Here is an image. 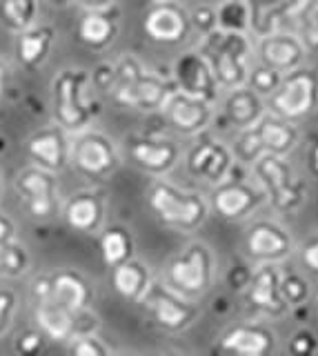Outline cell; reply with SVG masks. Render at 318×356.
Segmentation results:
<instances>
[{
	"label": "cell",
	"instance_id": "6da1fadb",
	"mask_svg": "<svg viewBox=\"0 0 318 356\" xmlns=\"http://www.w3.org/2000/svg\"><path fill=\"white\" fill-rule=\"evenodd\" d=\"M51 109L58 125L78 134L92 127L98 105L92 94V76L83 67H65L51 78Z\"/></svg>",
	"mask_w": 318,
	"mask_h": 356
},
{
	"label": "cell",
	"instance_id": "7a4b0ae2",
	"mask_svg": "<svg viewBox=\"0 0 318 356\" xmlns=\"http://www.w3.org/2000/svg\"><path fill=\"white\" fill-rule=\"evenodd\" d=\"M201 54L210 63L218 87L236 89L247 83L251 42L243 31H225L218 27L212 29L210 33H205Z\"/></svg>",
	"mask_w": 318,
	"mask_h": 356
},
{
	"label": "cell",
	"instance_id": "3957f363",
	"mask_svg": "<svg viewBox=\"0 0 318 356\" xmlns=\"http://www.w3.org/2000/svg\"><path fill=\"white\" fill-rule=\"evenodd\" d=\"M149 207L165 227L178 232H192L201 227L207 218V203L194 192L171 185L167 181H156L149 187Z\"/></svg>",
	"mask_w": 318,
	"mask_h": 356
},
{
	"label": "cell",
	"instance_id": "277c9868",
	"mask_svg": "<svg viewBox=\"0 0 318 356\" xmlns=\"http://www.w3.org/2000/svg\"><path fill=\"white\" fill-rule=\"evenodd\" d=\"M251 165H254L258 183L262 185V192L269 196L276 209L294 211L305 203V185L281 154L265 152Z\"/></svg>",
	"mask_w": 318,
	"mask_h": 356
},
{
	"label": "cell",
	"instance_id": "5b68a950",
	"mask_svg": "<svg viewBox=\"0 0 318 356\" xmlns=\"http://www.w3.org/2000/svg\"><path fill=\"white\" fill-rule=\"evenodd\" d=\"M69 163L78 174L92 178V181H103L118 170L120 154L107 134L87 127L78 134H72Z\"/></svg>",
	"mask_w": 318,
	"mask_h": 356
},
{
	"label": "cell",
	"instance_id": "8992f818",
	"mask_svg": "<svg viewBox=\"0 0 318 356\" xmlns=\"http://www.w3.org/2000/svg\"><path fill=\"white\" fill-rule=\"evenodd\" d=\"M167 287L187 298L203 296L212 287L214 259L205 243H192L167 263Z\"/></svg>",
	"mask_w": 318,
	"mask_h": 356
},
{
	"label": "cell",
	"instance_id": "52a82bcc",
	"mask_svg": "<svg viewBox=\"0 0 318 356\" xmlns=\"http://www.w3.org/2000/svg\"><path fill=\"white\" fill-rule=\"evenodd\" d=\"M271 114L285 120H301L312 114L318 103V78L314 70L296 67L281 78L278 87L271 94Z\"/></svg>",
	"mask_w": 318,
	"mask_h": 356
},
{
	"label": "cell",
	"instance_id": "ba28073f",
	"mask_svg": "<svg viewBox=\"0 0 318 356\" xmlns=\"http://www.w3.org/2000/svg\"><path fill=\"white\" fill-rule=\"evenodd\" d=\"M16 192L25 203L27 211L38 220H49L56 216L60 207L58 198V181L56 174L42 170L38 165H31L20 170L16 176Z\"/></svg>",
	"mask_w": 318,
	"mask_h": 356
},
{
	"label": "cell",
	"instance_id": "9c48e42d",
	"mask_svg": "<svg viewBox=\"0 0 318 356\" xmlns=\"http://www.w3.org/2000/svg\"><path fill=\"white\" fill-rule=\"evenodd\" d=\"M140 300L147 305L153 323L167 332L187 330L194 323L196 314H199L187 296L174 292L171 287L160 285V283H151Z\"/></svg>",
	"mask_w": 318,
	"mask_h": 356
},
{
	"label": "cell",
	"instance_id": "30bf717a",
	"mask_svg": "<svg viewBox=\"0 0 318 356\" xmlns=\"http://www.w3.org/2000/svg\"><path fill=\"white\" fill-rule=\"evenodd\" d=\"M174 78L181 92L214 103L218 96V81L210 63L201 51H185L174 63Z\"/></svg>",
	"mask_w": 318,
	"mask_h": 356
},
{
	"label": "cell",
	"instance_id": "8fae6325",
	"mask_svg": "<svg viewBox=\"0 0 318 356\" xmlns=\"http://www.w3.org/2000/svg\"><path fill=\"white\" fill-rule=\"evenodd\" d=\"M69 131H65L58 122L34 131L27 138V156L31 163L49 172H62L69 165Z\"/></svg>",
	"mask_w": 318,
	"mask_h": 356
},
{
	"label": "cell",
	"instance_id": "7c38bea8",
	"mask_svg": "<svg viewBox=\"0 0 318 356\" xmlns=\"http://www.w3.org/2000/svg\"><path fill=\"white\" fill-rule=\"evenodd\" d=\"M162 114H165L169 125L181 131V134H199L203 131L214 116L212 103H205V100L190 96L181 92V89H174V92L165 98L162 103Z\"/></svg>",
	"mask_w": 318,
	"mask_h": 356
},
{
	"label": "cell",
	"instance_id": "4fadbf2b",
	"mask_svg": "<svg viewBox=\"0 0 318 356\" xmlns=\"http://www.w3.org/2000/svg\"><path fill=\"white\" fill-rule=\"evenodd\" d=\"M127 154L131 163L147 174H167L178 163L181 149L169 138L134 136L127 140Z\"/></svg>",
	"mask_w": 318,
	"mask_h": 356
},
{
	"label": "cell",
	"instance_id": "5bb4252c",
	"mask_svg": "<svg viewBox=\"0 0 318 356\" xmlns=\"http://www.w3.org/2000/svg\"><path fill=\"white\" fill-rule=\"evenodd\" d=\"M234 154L229 152L221 140L203 138L194 145L187 154V172L196 178H203L207 183H221L232 170Z\"/></svg>",
	"mask_w": 318,
	"mask_h": 356
},
{
	"label": "cell",
	"instance_id": "9a60e30c",
	"mask_svg": "<svg viewBox=\"0 0 318 356\" xmlns=\"http://www.w3.org/2000/svg\"><path fill=\"white\" fill-rule=\"evenodd\" d=\"M247 254L260 263H278L292 254V236L274 220H256L247 232Z\"/></svg>",
	"mask_w": 318,
	"mask_h": 356
},
{
	"label": "cell",
	"instance_id": "2e32d148",
	"mask_svg": "<svg viewBox=\"0 0 318 356\" xmlns=\"http://www.w3.org/2000/svg\"><path fill=\"white\" fill-rule=\"evenodd\" d=\"M145 31L156 42H181L190 31V16L174 0H158L145 16Z\"/></svg>",
	"mask_w": 318,
	"mask_h": 356
},
{
	"label": "cell",
	"instance_id": "e0dca14e",
	"mask_svg": "<svg viewBox=\"0 0 318 356\" xmlns=\"http://www.w3.org/2000/svg\"><path fill=\"white\" fill-rule=\"evenodd\" d=\"M49 298L56 300L58 305L69 309L72 314L81 316L87 307L92 305L94 289L90 281L76 270H58L49 274Z\"/></svg>",
	"mask_w": 318,
	"mask_h": 356
},
{
	"label": "cell",
	"instance_id": "ac0fdd59",
	"mask_svg": "<svg viewBox=\"0 0 318 356\" xmlns=\"http://www.w3.org/2000/svg\"><path fill=\"white\" fill-rule=\"evenodd\" d=\"M262 200V192L245 181H221L212 194V207L227 220L251 214Z\"/></svg>",
	"mask_w": 318,
	"mask_h": 356
},
{
	"label": "cell",
	"instance_id": "d6986e66",
	"mask_svg": "<svg viewBox=\"0 0 318 356\" xmlns=\"http://www.w3.org/2000/svg\"><path fill=\"white\" fill-rule=\"evenodd\" d=\"M305 44L299 36H292V33H269V36H262L258 42V58L262 65L271 67L281 74H287L296 67H301L305 60Z\"/></svg>",
	"mask_w": 318,
	"mask_h": 356
},
{
	"label": "cell",
	"instance_id": "ffe728a7",
	"mask_svg": "<svg viewBox=\"0 0 318 356\" xmlns=\"http://www.w3.org/2000/svg\"><path fill=\"white\" fill-rule=\"evenodd\" d=\"M247 300L267 314H283L287 305L281 296V274L274 263H262L247 281Z\"/></svg>",
	"mask_w": 318,
	"mask_h": 356
},
{
	"label": "cell",
	"instance_id": "44dd1931",
	"mask_svg": "<svg viewBox=\"0 0 318 356\" xmlns=\"http://www.w3.org/2000/svg\"><path fill=\"white\" fill-rule=\"evenodd\" d=\"M274 343H276V337L269 327L258 325V323L254 325L243 323V325H236L225 334L218 343V350L243 356H262L274 350Z\"/></svg>",
	"mask_w": 318,
	"mask_h": 356
},
{
	"label": "cell",
	"instance_id": "7402d4cb",
	"mask_svg": "<svg viewBox=\"0 0 318 356\" xmlns=\"http://www.w3.org/2000/svg\"><path fill=\"white\" fill-rule=\"evenodd\" d=\"M62 218L74 232L92 234L105 220V200L98 192H78L65 203Z\"/></svg>",
	"mask_w": 318,
	"mask_h": 356
},
{
	"label": "cell",
	"instance_id": "603a6c76",
	"mask_svg": "<svg viewBox=\"0 0 318 356\" xmlns=\"http://www.w3.org/2000/svg\"><path fill=\"white\" fill-rule=\"evenodd\" d=\"M34 314L40 332L51 341H69L76 332V314L58 305L56 300L47 294L34 298Z\"/></svg>",
	"mask_w": 318,
	"mask_h": 356
},
{
	"label": "cell",
	"instance_id": "cb8c5ba5",
	"mask_svg": "<svg viewBox=\"0 0 318 356\" xmlns=\"http://www.w3.org/2000/svg\"><path fill=\"white\" fill-rule=\"evenodd\" d=\"M53 42H56V29L51 25H31L18 33L16 54L18 60L27 70H38L49 58Z\"/></svg>",
	"mask_w": 318,
	"mask_h": 356
},
{
	"label": "cell",
	"instance_id": "d4e9b609",
	"mask_svg": "<svg viewBox=\"0 0 318 356\" xmlns=\"http://www.w3.org/2000/svg\"><path fill=\"white\" fill-rule=\"evenodd\" d=\"M303 0H249V29L258 38L269 36L278 29L285 16L296 14Z\"/></svg>",
	"mask_w": 318,
	"mask_h": 356
},
{
	"label": "cell",
	"instance_id": "484cf974",
	"mask_svg": "<svg viewBox=\"0 0 318 356\" xmlns=\"http://www.w3.org/2000/svg\"><path fill=\"white\" fill-rule=\"evenodd\" d=\"M262 149L269 154H290L299 143V129L292 125V120H285L276 114H262L254 125Z\"/></svg>",
	"mask_w": 318,
	"mask_h": 356
},
{
	"label": "cell",
	"instance_id": "4316f807",
	"mask_svg": "<svg viewBox=\"0 0 318 356\" xmlns=\"http://www.w3.org/2000/svg\"><path fill=\"white\" fill-rule=\"evenodd\" d=\"M262 98L251 87H236L229 89V96L225 100V116L234 127L245 129L256 125L262 116Z\"/></svg>",
	"mask_w": 318,
	"mask_h": 356
},
{
	"label": "cell",
	"instance_id": "83f0119b",
	"mask_svg": "<svg viewBox=\"0 0 318 356\" xmlns=\"http://www.w3.org/2000/svg\"><path fill=\"white\" fill-rule=\"evenodd\" d=\"M112 285L127 300H140L151 285V276L140 261L127 259L112 267Z\"/></svg>",
	"mask_w": 318,
	"mask_h": 356
},
{
	"label": "cell",
	"instance_id": "f1b7e54d",
	"mask_svg": "<svg viewBox=\"0 0 318 356\" xmlns=\"http://www.w3.org/2000/svg\"><path fill=\"white\" fill-rule=\"evenodd\" d=\"M116 31V18L105 11V7L90 9L78 22V38L94 49H103L109 42H114Z\"/></svg>",
	"mask_w": 318,
	"mask_h": 356
},
{
	"label": "cell",
	"instance_id": "f546056e",
	"mask_svg": "<svg viewBox=\"0 0 318 356\" xmlns=\"http://www.w3.org/2000/svg\"><path fill=\"white\" fill-rule=\"evenodd\" d=\"M174 92L171 85L167 81H162L160 76L149 74L147 70L142 72L138 78V83L134 85L129 94V103L127 107L131 109H140V111H156L162 107L165 98Z\"/></svg>",
	"mask_w": 318,
	"mask_h": 356
},
{
	"label": "cell",
	"instance_id": "4dcf8cb0",
	"mask_svg": "<svg viewBox=\"0 0 318 356\" xmlns=\"http://www.w3.org/2000/svg\"><path fill=\"white\" fill-rule=\"evenodd\" d=\"M0 20L20 33L38 20V0H0Z\"/></svg>",
	"mask_w": 318,
	"mask_h": 356
},
{
	"label": "cell",
	"instance_id": "1f68e13d",
	"mask_svg": "<svg viewBox=\"0 0 318 356\" xmlns=\"http://www.w3.org/2000/svg\"><path fill=\"white\" fill-rule=\"evenodd\" d=\"M101 254L107 267H116L131 259L134 254V238L125 227H109L101 236Z\"/></svg>",
	"mask_w": 318,
	"mask_h": 356
},
{
	"label": "cell",
	"instance_id": "d6a6232c",
	"mask_svg": "<svg viewBox=\"0 0 318 356\" xmlns=\"http://www.w3.org/2000/svg\"><path fill=\"white\" fill-rule=\"evenodd\" d=\"M31 265V256L23 243L16 238L5 245H0V276L18 278L23 276Z\"/></svg>",
	"mask_w": 318,
	"mask_h": 356
},
{
	"label": "cell",
	"instance_id": "836d02e7",
	"mask_svg": "<svg viewBox=\"0 0 318 356\" xmlns=\"http://www.w3.org/2000/svg\"><path fill=\"white\" fill-rule=\"evenodd\" d=\"M216 25L225 31H247L249 29V9L245 0H221L216 9Z\"/></svg>",
	"mask_w": 318,
	"mask_h": 356
},
{
	"label": "cell",
	"instance_id": "e575fe53",
	"mask_svg": "<svg viewBox=\"0 0 318 356\" xmlns=\"http://www.w3.org/2000/svg\"><path fill=\"white\" fill-rule=\"evenodd\" d=\"M296 14H299V29L305 49L318 51V0H303Z\"/></svg>",
	"mask_w": 318,
	"mask_h": 356
},
{
	"label": "cell",
	"instance_id": "d590c367",
	"mask_svg": "<svg viewBox=\"0 0 318 356\" xmlns=\"http://www.w3.org/2000/svg\"><path fill=\"white\" fill-rule=\"evenodd\" d=\"M281 296L287 307L305 305V300L310 298V285L307 281L296 272H290L281 276Z\"/></svg>",
	"mask_w": 318,
	"mask_h": 356
},
{
	"label": "cell",
	"instance_id": "8d00e7d4",
	"mask_svg": "<svg viewBox=\"0 0 318 356\" xmlns=\"http://www.w3.org/2000/svg\"><path fill=\"white\" fill-rule=\"evenodd\" d=\"M281 78H283L281 72L271 70V67H267V65H262V63H260L258 67H254V70L249 67L247 83H249V87L254 89V92H256L258 96H271V94H274V89L278 87Z\"/></svg>",
	"mask_w": 318,
	"mask_h": 356
},
{
	"label": "cell",
	"instance_id": "74e56055",
	"mask_svg": "<svg viewBox=\"0 0 318 356\" xmlns=\"http://www.w3.org/2000/svg\"><path fill=\"white\" fill-rule=\"evenodd\" d=\"M232 154L236 156L240 163H247V165H251L258 159V156L265 154V149H262V145L258 140V134H256L254 125L243 129V134H240V136L236 138V145H234Z\"/></svg>",
	"mask_w": 318,
	"mask_h": 356
},
{
	"label": "cell",
	"instance_id": "f35d334b",
	"mask_svg": "<svg viewBox=\"0 0 318 356\" xmlns=\"http://www.w3.org/2000/svg\"><path fill=\"white\" fill-rule=\"evenodd\" d=\"M69 341V352L76 356H107L112 352V348L96 334H76Z\"/></svg>",
	"mask_w": 318,
	"mask_h": 356
},
{
	"label": "cell",
	"instance_id": "ab89813d",
	"mask_svg": "<svg viewBox=\"0 0 318 356\" xmlns=\"http://www.w3.org/2000/svg\"><path fill=\"white\" fill-rule=\"evenodd\" d=\"M18 309V296L12 287H0V337L9 330Z\"/></svg>",
	"mask_w": 318,
	"mask_h": 356
},
{
	"label": "cell",
	"instance_id": "60d3db41",
	"mask_svg": "<svg viewBox=\"0 0 318 356\" xmlns=\"http://www.w3.org/2000/svg\"><path fill=\"white\" fill-rule=\"evenodd\" d=\"M42 343H45V334L40 330H23L14 341V350L18 354H38L42 350Z\"/></svg>",
	"mask_w": 318,
	"mask_h": 356
},
{
	"label": "cell",
	"instance_id": "b9f144b4",
	"mask_svg": "<svg viewBox=\"0 0 318 356\" xmlns=\"http://www.w3.org/2000/svg\"><path fill=\"white\" fill-rule=\"evenodd\" d=\"M316 350H318V341L312 330H299L290 341V352L294 356H310Z\"/></svg>",
	"mask_w": 318,
	"mask_h": 356
},
{
	"label": "cell",
	"instance_id": "7bdbcfd3",
	"mask_svg": "<svg viewBox=\"0 0 318 356\" xmlns=\"http://www.w3.org/2000/svg\"><path fill=\"white\" fill-rule=\"evenodd\" d=\"M190 20H192V25L203 33V36L218 27L216 25V9H212V7H196Z\"/></svg>",
	"mask_w": 318,
	"mask_h": 356
},
{
	"label": "cell",
	"instance_id": "ee69618b",
	"mask_svg": "<svg viewBox=\"0 0 318 356\" xmlns=\"http://www.w3.org/2000/svg\"><path fill=\"white\" fill-rule=\"evenodd\" d=\"M301 261L310 272L318 274V236L310 238L301 250Z\"/></svg>",
	"mask_w": 318,
	"mask_h": 356
},
{
	"label": "cell",
	"instance_id": "f6af8a7d",
	"mask_svg": "<svg viewBox=\"0 0 318 356\" xmlns=\"http://www.w3.org/2000/svg\"><path fill=\"white\" fill-rule=\"evenodd\" d=\"M16 238V222L9 218L5 211H0V245Z\"/></svg>",
	"mask_w": 318,
	"mask_h": 356
},
{
	"label": "cell",
	"instance_id": "bcb514c9",
	"mask_svg": "<svg viewBox=\"0 0 318 356\" xmlns=\"http://www.w3.org/2000/svg\"><path fill=\"white\" fill-rule=\"evenodd\" d=\"M310 167H312L314 174H318V140L312 145V149H310Z\"/></svg>",
	"mask_w": 318,
	"mask_h": 356
},
{
	"label": "cell",
	"instance_id": "7dc6e473",
	"mask_svg": "<svg viewBox=\"0 0 318 356\" xmlns=\"http://www.w3.org/2000/svg\"><path fill=\"white\" fill-rule=\"evenodd\" d=\"M83 5H87V7H92V9H101V7H107L112 0H81Z\"/></svg>",
	"mask_w": 318,
	"mask_h": 356
},
{
	"label": "cell",
	"instance_id": "c3c4849f",
	"mask_svg": "<svg viewBox=\"0 0 318 356\" xmlns=\"http://www.w3.org/2000/svg\"><path fill=\"white\" fill-rule=\"evenodd\" d=\"M51 3H53V5H60V7H65V5H69L72 0H51Z\"/></svg>",
	"mask_w": 318,
	"mask_h": 356
},
{
	"label": "cell",
	"instance_id": "681fc988",
	"mask_svg": "<svg viewBox=\"0 0 318 356\" xmlns=\"http://www.w3.org/2000/svg\"><path fill=\"white\" fill-rule=\"evenodd\" d=\"M0 89H3V70H0Z\"/></svg>",
	"mask_w": 318,
	"mask_h": 356
},
{
	"label": "cell",
	"instance_id": "f907efd6",
	"mask_svg": "<svg viewBox=\"0 0 318 356\" xmlns=\"http://www.w3.org/2000/svg\"><path fill=\"white\" fill-rule=\"evenodd\" d=\"M153 3H158V0H153Z\"/></svg>",
	"mask_w": 318,
	"mask_h": 356
}]
</instances>
